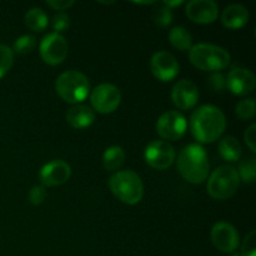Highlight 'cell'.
Listing matches in <instances>:
<instances>
[{
	"mask_svg": "<svg viewBox=\"0 0 256 256\" xmlns=\"http://www.w3.org/2000/svg\"><path fill=\"white\" fill-rule=\"evenodd\" d=\"M226 118L219 108L202 105L198 108L190 118V130L192 136L200 144H212L224 134Z\"/></svg>",
	"mask_w": 256,
	"mask_h": 256,
	"instance_id": "1",
	"label": "cell"
},
{
	"mask_svg": "<svg viewBox=\"0 0 256 256\" xmlns=\"http://www.w3.org/2000/svg\"><path fill=\"white\" fill-rule=\"evenodd\" d=\"M72 176V168L64 160H52L40 169L39 180L44 188L59 186Z\"/></svg>",
	"mask_w": 256,
	"mask_h": 256,
	"instance_id": "13",
	"label": "cell"
},
{
	"mask_svg": "<svg viewBox=\"0 0 256 256\" xmlns=\"http://www.w3.org/2000/svg\"><path fill=\"white\" fill-rule=\"evenodd\" d=\"M208 86L212 92H222L226 88V76L222 72H212L208 79Z\"/></svg>",
	"mask_w": 256,
	"mask_h": 256,
	"instance_id": "30",
	"label": "cell"
},
{
	"mask_svg": "<svg viewBox=\"0 0 256 256\" xmlns=\"http://www.w3.org/2000/svg\"><path fill=\"white\" fill-rule=\"evenodd\" d=\"M189 59L195 68L204 72H219L230 64V54L219 45L200 42L189 50Z\"/></svg>",
	"mask_w": 256,
	"mask_h": 256,
	"instance_id": "3",
	"label": "cell"
},
{
	"mask_svg": "<svg viewBox=\"0 0 256 256\" xmlns=\"http://www.w3.org/2000/svg\"><path fill=\"white\" fill-rule=\"evenodd\" d=\"M184 4V2H182V0H179V2H162V5L166 8H169V9H172V8L175 6H179V5Z\"/></svg>",
	"mask_w": 256,
	"mask_h": 256,
	"instance_id": "34",
	"label": "cell"
},
{
	"mask_svg": "<svg viewBox=\"0 0 256 256\" xmlns=\"http://www.w3.org/2000/svg\"><path fill=\"white\" fill-rule=\"evenodd\" d=\"M125 152L119 145L109 146L102 154V165L108 172H119L120 168L124 165Z\"/></svg>",
	"mask_w": 256,
	"mask_h": 256,
	"instance_id": "20",
	"label": "cell"
},
{
	"mask_svg": "<svg viewBox=\"0 0 256 256\" xmlns=\"http://www.w3.org/2000/svg\"><path fill=\"white\" fill-rule=\"evenodd\" d=\"M232 256H242V255H240V252H232Z\"/></svg>",
	"mask_w": 256,
	"mask_h": 256,
	"instance_id": "35",
	"label": "cell"
},
{
	"mask_svg": "<svg viewBox=\"0 0 256 256\" xmlns=\"http://www.w3.org/2000/svg\"><path fill=\"white\" fill-rule=\"evenodd\" d=\"M144 159L150 168L166 170L174 164L175 150L172 144L164 140H154L145 148Z\"/></svg>",
	"mask_w": 256,
	"mask_h": 256,
	"instance_id": "10",
	"label": "cell"
},
{
	"mask_svg": "<svg viewBox=\"0 0 256 256\" xmlns=\"http://www.w3.org/2000/svg\"><path fill=\"white\" fill-rule=\"evenodd\" d=\"M210 238L214 246L219 252H226V254L235 252L240 245L239 232L232 224L226 222H216L212 226Z\"/></svg>",
	"mask_w": 256,
	"mask_h": 256,
	"instance_id": "11",
	"label": "cell"
},
{
	"mask_svg": "<svg viewBox=\"0 0 256 256\" xmlns=\"http://www.w3.org/2000/svg\"><path fill=\"white\" fill-rule=\"evenodd\" d=\"M185 12L196 24H212L219 15V6L212 0H192L186 4Z\"/></svg>",
	"mask_w": 256,
	"mask_h": 256,
	"instance_id": "15",
	"label": "cell"
},
{
	"mask_svg": "<svg viewBox=\"0 0 256 256\" xmlns=\"http://www.w3.org/2000/svg\"><path fill=\"white\" fill-rule=\"evenodd\" d=\"M169 42L180 52H189L192 46V35L184 26H174L169 32Z\"/></svg>",
	"mask_w": 256,
	"mask_h": 256,
	"instance_id": "21",
	"label": "cell"
},
{
	"mask_svg": "<svg viewBox=\"0 0 256 256\" xmlns=\"http://www.w3.org/2000/svg\"><path fill=\"white\" fill-rule=\"evenodd\" d=\"M239 175L240 182H244L245 184H252L256 178V160L254 156L246 158L239 162V166L236 169Z\"/></svg>",
	"mask_w": 256,
	"mask_h": 256,
	"instance_id": "23",
	"label": "cell"
},
{
	"mask_svg": "<svg viewBox=\"0 0 256 256\" xmlns=\"http://www.w3.org/2000/svg\"><path fill=\"white\" fill-rule=\"evenodd\" d=\"M28 198H29L30 204L32 205H40L45 202L46 199V189H45L42 185H35L30 189L29 194H28Z\"/></svg>",
	"mask_w": 256,
	"mask_h": 256,
	"instance_id": "31",
	"label": "cell"
},
{
	"mask_svg": "<svg viewBox=\"0 0 256 256\" xmlns=\"http://www.w3.org/2000/svg\"><path fill=\"white\" fill-rule=\"evenodd\" d=\"M219 154L224 160L229 162H239L242 149L239 140L234 136H225L219 142Z\"/></svg>",
	"mask_w": 256,
	"mask_h": 256,
	"instance_id": "19",
	"label": "cell"
},
{
	"mask_svg": "<svg viewBox=\"0 0 256 256\" xmlns=\"http://www.w3.org/2000/svg\"><path fill=\"white\" fill-rule=\"evenodd\" d=\"M244 140L246 146L252 150V152H256V125L252 124L244 132Z\"/></svg>",
	"mask_w": 256,
	"mask_h": 256,
	"instance_id": "32",
	"label": "cell"
},
{
	"mask_svg": "<svg viewBox=\"0 0 256 256\" xmlns=\"http://www.w3.org/2000/svg\"><path fill=\"white\" fill-rule=\"evenodd\" d=\"M172 100L178 109H192L199 102V89L192 80H180L172 86Z\"/></svg>",
	"mask_w": 256,
	"mask_h": 256,
	"instance_id": "16",
	"label": "cell"
},
{
	"mask_svg": "<svg viewBox=\"0 0 256 256\" xmlns=\"http://www.w3.org/2000/svg\"><path fill=\"white\" fill-rule=\"evenodd\" d=\"M70 26V16L65 12H58L52 16V28L54 29V32L56 34H62V32H66Z\"/></svg>",
	"mask_w": 256,
	"mask_h": 256,
	"instance_id": "28",
	"label": "cell"
},
{
	"mask_svg": "<svg viewBox=\"0 0 256 256\" xmlns=\"http://www.w3.org/2000/svg\"><path fill=\"white\" fill-rule=\"evenodd\" d=\"M75 4L74 0H48L46 5L54 10H68Z\"/></svg>",
	"mask_w": 256,
	"mask_h": 256,
	"instance_id": "33",
	"label": "cell"
},
{
	"mask_svg": "<svg viewBox=\"0 0 256 256\" xmlns=\"http://www.w3.org/2000/svg\"><path fill=\"white\" fill-rule=\"evenodd\" d=\"M55 90L64 102L80 104L90 94V82L86 75L78 70L62 72L55 82Z\"/></svg>",
	"mask_w": 256,
	"mask_h": 256,
	"instance_id": "5",
	"label": "cell"
},
{
	"mask_svg": "<svg viewBox=\"0 0 256 256\" xmlns=\"http://www.w3.org/2000/svg\"><path fill=\"white\" fill-rule=\"evenodd\" d=\"M154 22H155V24L159 25V26H162V28H165V26H168V25L172 24V9L164 6V5L160 8H158L154 12Z\"/></svg>",
	"mask_w": 256,
	"mask_h": 256,
	"instance_id": "27",
	"label": "cell"
},
{
	"mask_svg": "<svg viewBox=\"0 0 256 256\" xmlns=\"http://www.w3.org/2000/svg\"><path fill=\"white\" fill-rule=\"evenodd\" d=\"M65 119L74 129H86L95 122V112L84 104H76L68 110Z\"/></svg>",
	"mask_w": 256,
	"mask_h": 256,
	"instance_id": "17",
	"label": "cell"
},
{
	"mask_svg": "<svg viewBox=\"0 0 256 256\" xmlns=\"http://www.w3.org/2000/svg\"><path fill=\"white\" fill-rule=\"evenodd\" d=\"M249 22V10L242 4H230L222 10V22L232 30L240 29Z\"/></svg>",
	"mask_w": 256,
	"mask_h": 256,
	"instance_id": "18",
	"label": "cell"
},
{
	"mask_svg": "<svg viewBox=\"0 0 256 256\" xmlns=\"http://www.w3.org/2000/svg\"><path fill=\"white\" fill-rule=\"evenodd\" d=\"M109 188L114 196L128 205L140 202L144 196V184L136 172L132 170H119L109 179Z\"/></svg>",
	"mask_w": 256,
	"mask_h": 256,
	"instance_id": "4",
	"label": "cell"
},
{
	"mask_svg": "<svg viewBox=\"0 0 256 256\" xmlns=\"http://www.w3.org/2000/svg\"><path fill=\"white\" fill-rule=\"evenodd\" d=\"M35 45H36V39L32 35H22V36H19L15 40L12 50L16 52V54L25 55L29 54L34 49Z\"/></svg>",
	"mask_w": 256,
	"mask_h": 256,
	"instance_id": "25",
	"label": "cell"
},
{
	"mask_svg": "<svg viewBox=\"0 0 256 256\" xmlns=\"http://www.w3.org/2000/svg\"><path fill=\"white\" fill-rule=\"evenodd\" d=\"M256 86L255 74L245 68H234L226 76V88L232 94L245 96L252 94Z\"/></svg>",
	"mask_w": 256,
	"mask_h": 256,
	"instance_id": "14",
	"label": "cell"
},
{
	"mask_svg": "<svg viewBox=\"0 0 256 256\" xmlns=\"http://www.w3.org/2000/svg\"><path fill=\"white\" fill-rule=\"evenodd\" d=\"M40 56L48 65H59L66 59L69 45L62 34L50 32L42 40L39 46Z\"/></svg>",
	"mask_w": 256,
	"mask_h": 256,
	"instance_id": "9",
	"label": "cell"
},
{
	"mask_svg": "<svg viewBox=\"0 0 256 256\" xmlns=\"http://www.w3.org/2000/svg\"><path fill=\"white\" fill-rule=\"evenodd\" d=\"M14 64V52L12 48L0 44V79L6 75Z\"/></svg>",
	"mask_w": 256,
	"mask_h": 256,
	"instance_id": "26",
	"label": "cell"
},
{
	"mask_svg": "<svg viewBox=\"0 0 256 256\" xmlns=\"http://www.w3.org/2000/svg\"><path fill=\"white\" fill-rule=\"evenodd\" d=\"M150 69L152 75L160 82H172L179 74V62L176 58L169 52L160 50L150 59Z\"/></svg>",
	"mask_w": 256,
	"mask_h": 256,
	"instance_id": "12",
	"label": "cell"
},
{
	"mask_svg": "<svg viewBox=\"0 0 256 256\" xmlns=\"http://www.w3.org/2000/svg\"><path fill=\"white\" fill-rule=\"evenodd\" d=\"M188 129V122L184 115L175 110L164 112L156 122V132L164 142L182 139Z\"/></svg>",
	"mask_w": 256,
	"mask_h": 256,
	"instance_id": "8",
	"label": "cell"
},
{
	"mask_svg": "<svg viewBox=\"0 0 256 256\" xmlns=\"http://www.w3.org/2000/svg\"><path fill=\"white\" fill-rule=\"evenodd\" d=\"M92 109L99 114H112L122 102V92L115 85L104 82L95 88L90 94Z\"/></svg>",
	"mask_w": 256,
	"mask_h": 256,
	"instance_id": "7",
	"label": "cell"
},
{
	"mask_svg": "<svg viewBox=\"0 0 256 256\" xmlns=\"http://www.w3.org/2000/svg\"><path fill=\"white\" fill-rule=\"evenodd\" d=\"M240 179L236 169L232 165L216 168L208 180V194L215 200L232 198L239 189Z\"/></svg>",
	"mask_w": 256,
	"mask_h": 256,
	"instance_id": "6",
	"label": "cell"
},
{
	"mask_svg": "<svg viewBox=\"0 0 256 256\" xmlns=\"http://www.w3.org/2000/svg\"><path fill=\"white\" fill-rule=\"evenodd\" d=\"M242 256H256V232L252 230L245 236L242 245Z\"/></svg>",
	"mask_w": 256,
	"mask_h": 256,
	"instance_id": "29",
	"label": "cell"
},
{
	"mask_svg": "<svg viewBox=\"0 0 256 256\" xmlns=\"http://www.w3.org/2000/svg\"><path fill=\"white\" fill-rule=\"evenodd\" d=\"M25 25L32 32H42L49 25V18L40 8H32L25 14Z\"/></svg>",
	"mask_w": 256,
	"mask_h": 256,
	"instance_id": "22",
	"label": "cell"
},
{
	"mask_svg": "<svg viewBox=\"0 0 256 256\" xmlns=\"http://www.w3.org/2000/svg\"><path fill=\"white\" fill-rule=\"evenodd\" d=\"M178 170L182 179L190 184H202L209 176V158L199 144H189L180 152L176 160Z\"/></svg>",
	"mask_w": 256,
	"mask_h": 256,
	"instance_id": "2",
	"label": "cell"
},
{
	"mask_svg": "<svg viewBox=\"0 0 256 256\" xmlns=\"http://www.w3.org/2000/svg\"><path fill=\"white\" fill-rule=\"evenodd\" d=\"M256 112V102L254 99L249 98V99L240 100L235 108V114L240 120H249L254 118Z\"/></svg>",
	"mask_w": 256,
	"mask_h": 256,
	"instance_id": "24",
	"label": "cell"
}]
</instances>
